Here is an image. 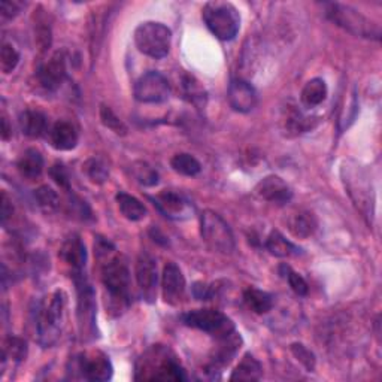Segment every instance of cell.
<instances>
[{"mask_svg":"<svg viewBox=\"0 0 382 382\" xmlns=\"http://www.w3.org/2000/svg\"><path fill=\"white\" fill-rule=\"evenodd\" d=\"M100 246H98L99 257H105L102 261V282L105 290L110 296L111 306L119 314L130 303V270L127 261L121 256L110 254V242L99 241Z\"/></svg>","mask_w":382,"mask_h":382,"instance_id":"1","label":"cell"},{"mask_svg":"<svg viewBox=\"0 0 382 382\" xmlns=\"http://www.w3.org/2000/svg\"><path fill=\"white\" fill-rule=\"evenodd\" d=\"M136 381H185L179 358L164 345H152L136 363Z\"/></svg>","mask_w":382,"mask_h":382,"instance_id":"2","label":"cell"},{"mask_svg":"<svg viewBox=\"0 0 382 382\" xmlns=\"http://www.w3.org/2000/svg\"><path fill=\"white\" fill-rule=\"evenodd\" d=\"M66 297L63 291H54L46 296L38 308L36 329H38L39 342L45 348L55 345L62 336L63 318H65Z\"/></svg>","mask_w":382,"mask_h":382,"instance_id":"3","label":"cell"},{"mask_svg":"<svg viewBox=\"0 0 382 382\" xmlns=\"http://www.w3.org/2000/svg\"><path fill=\"white\" fill-rule=\"evenodd\" d=\"M203 21L211 33L221 41H232L241 29V15L229 2H208L202 11Z\"/></svg>","mask_w":382,"mask_h":382,"instance_id":"4","label":"cell"},{"mask_svg":"<svg viewBox=\"0 0 382 382\" xmlns=\"http://www.w3.org/2000/svg\"><path fill=\"white\" fill-rule=\"evenodd\" d=\"M326 15L330 21L343 30L350 32L360 38L370 39H381V29L376 22L370 21L360 12L354 8L342 4H327L326 5Z\"/></svg>","mask_w":382,"mask_h":382,"instance_id":"5","label":"cell"},{"mask_svg":"<svg viewBox=\"0 0 382 382\" xmlns=\"http://www.w3.org/2000/svg\"><path fill=\"white\" fill-rule=\"evenodd\" d=\"M172 42V32L164 24L147 21L135 30V44L138 50L152 58H163L169 54Z\"/></svg>","mask_w":382,"mask_h":382,"instance_id":"6","label":"cell"},{"mask_svg":"<svg viewBox=\"0 0 382 382\" xmlns=\"http://www.w3.org/2000/svg\"><path fill=\"white\" fill-rule=\"evenodd\" d=\"M200 233L205 244L217 253L232 254L235 251L233 232L221 215L213 211H205L200 215Z\"/></svg>","mask_w":382,"mask_h":382,"instance_id":"7","label":"cell"},{"mask_svg":"<svg viewBox=\"0 0 382 382\" xmlns=\"http://www.w3.org/2000/svg\"><path fill=\"white\" fill-rule=\"evenodd\" d=\"M183 322L188 327L205 331L215 339L229 336L236 331L233 321L215 309H197L183 315Z\"/></svg>","mask_w":382,"mask_h":382,"instance_id":"8","label":"cell"},{"mask_svg":"<svg viewBox=\"0 0 382 382\" xmlns=\"http://www.w3.org/2000/svg\"><path fill=\"white\" fill-rule=\"evenodd\" d=\"M74 282L78 296V322L82 336H93L96 330V302L91 285L88 284L86 273H75Z\"/></svg>","mask_w":382,"mask_h":382,"instance_id":"9","label":"cell"},{"mask_svg":"<svg viewBox=\"0 0 382 382\" xmlns=\"http://www.w3.org/2000/svg\"><path fill=\"white\" fill-rule=\"evenodd\" d=\"M169 82L155 70L143 74L135 84V98L140 103H163L169 99Z\"/></svg>","mask_w":382,"mask_h":382,"instance_id":"10","label":"cell"},{"mask_svg":"<svg viewBox=\"0 0 382 382\" xmlns=\"http://www.w3.org/2000/svg\"><path fill=\"white\" fill-rule=\"evenodd\" d=\"M77 367L84 379L102 382L112 378V364L110 358L100 351L79 354L77 357Z\"/></svg>","mask_w":382,"mask_h":382,"instance_id":"11","label":"cell"},{"mask_svg":"<svg viewBox=\"0 0 382 382\" xmlns=\"http://www.w3.org/2000/svg\"><path fill=\"white\" fill-rule=\"evenodd\" d=\"M136 281L140 289L143 298L148 303H154L157 297V284H159V273H157V261L150 253H140L136 261Z\"/></svg>","mask_w":382,"mask_h":382,"instance_id":"12","label":"cell"},{"mask_svg":"<svg viewBox=\"0 0 382 382\" xmlns=\"http://www.w3.org/2000/svg\"><path fill=\"white\" fill-rule=\"evenodd\" d=\"M151 200L164 217L171 220H187L195 212L191 202L175 191H162L155 197H151Z\"/></svg>","mask_w":382,"mask_h":382,"instance_id":"13","label":"cell"},{"mask_svg":"<svg viewBox=\"0 0 382 382\" xmlns=\"http://www.w3.org/2000/svg\"><path fill=\"white\" fill-rule=\"evenodd\" d=\"M67 75L66 57L63 51H57L50 57L38 72V81L45 91H55L65 82Z\"/></svg>","mask_w":382,"mask_h":382,"instance_id":"14","label":"cell"},{"mask_svg":"<svg viewBox=\"0 0 382 382\" xmlns=\"http://www.w3.org/2000/svg\"><path fill=\"white\" fill-rule=\"evenodd\" d=\"M163 298L167 305L178 306L185 296V278L175 263H167L163 269L162 278Z\"/></svg>","mask_w":382,"mask_h":382,"instance_id":"15","label":"cell"},{"mask_svg":"<svg viewBox=\"0 0 382 382\" xmlns=\"http://www.w3.org/2000/svg\"><path fill=\"white\" fill-rule=\"evenodd\" d=\"M227 99H229V103L235 111L246 114L253 111L257 106L258 94L249 82L244 79H235L232 81L229 87Z\"/></svg>","mask_w":382,"mask_h":382,"instance_id":"16","label":"cell"},{"mask_svg":"<svg viewBox=\"0 0 382 382\" xmlns=\"http://www.w3.org/2000/svg\"><path fill=\"white\" fill-rule=\"evenodd\" d=\"M348 181V179H345ZM350 183V195L354 199L355 205L358 209L362 211L363 217L370 218L372 221L374 218V188L372 183H369V178L364 175L363 171L358 169V181L354 179V181Z\"/></svg>","mask_w":382,"mask_h":382,"instance_id":"17","label":"cell"},{"mask_svg":"<svg viewBox=\"0 0 382 382\" xmlns=\"http://www.w3.org/2000/svg\"><path fill=\"white\" fill-rule=\"evenodd\" d=\"M257 195L275 205H285L286 202H290L293 197V191L290 185L286 184L282 178L277 175L266 176L258 183Z\"/></svg>","mask_w":382,"mask_h":382,"instance_id":"18","label":"cell"},{"mask_svg":"<svg viewBox=\"0 0 382 382\" xmlns=\"http://www.w3.org/2000/svg\"><path fill=\"white\" fill-rule=\"evenodd\" d=\"M60 257L70 268L72 275L84 272L87 265V249L78 235H72L66 239L60 249Z\"/></svg>","mask_w":382,"mask_h":382,"instance_id":"19","label":"cell"},{"mask_svg":"<svg viewBox=\"0 0 382 382\" xmlns=\"http://www.w3.org/2000/svg\"><path fill=\"white\" fill-rule=\"evenodd\" d=\"M50 136L53 147L58 151H70L78 143V131L74 124L67 121H57L50 131Z\"/></svg>","mask_w":382,"mask_h":382,"instance_id":"20","label":"cell"},{"mask_svg":"<svg viewBox=\"0 0 382 382\" xmlns=\"http://www.w3.org/2000/svg\"><path fill=\"white\" fill-rule=\"evenodd\" d=\"M17 169L22 178L27 179L39 178L44 171L42 154L34 148L26 150L17 160Z\"/></svg>","mask_w":382,"mask_h":382,"instance_id":"21","label":"cell"},{"mask_svg":"<svg viewBox=\"0 0 382 382\" xmlns=\"http://www.w3.org/2000/svg\"><path fill=\"white\" fill-rule=\"evenodd\" d=\"M244 302L256 314H268L273 308V296L254 286H249L244 291Z\"/></svg>","mask_w":382,"mask_h":382,"instance_id":"22","label":"cell"},{"mask_svg":"<svg viewBox=\"0 0 382 382\" xmlns=\"http://www.w3.org/2000/svg\"><path fill=\"white\" fill-rule=\"evenodd\" d=\"M289 225L294 236L306 239L309 236H312L314 232L317 230V218L312 212L301 211L293 215L289 221Z\"/></svg>","mask_w":382,"mask_h":382,"instance_id":"23","label":"cell"},{"mask_svg":"<svg viewBox=\"0 0 382 382\" xmlns=\"http://www.w3.org/2000/svg\"><path fill=\"white\" fill-rule=\"evenodd\" d=\"M263 375V367L257 358L251 354H245L244 358L236 366L230 381H258Z\"/></svg>","mask_w":382,"mask_h":382,"instance_id":"24","label":"cell"},{"mask_svg":"<svg viewBox=\"0 0 382 382\" xmlns=\"http://www.w3.org/2000/svg\"><path fill=\"white\" fill-rule=\"evenodd\" d=\"M302 103L306 107H315L321 105L327 98V84L324 79L314 78L306 82L302 90Z\"/></svg>","mask_w":382,"mask_h":382,"instance_id":"25","label":"cell"},{"mask_svg":"<svg viewBox=\"0 0 382 382\" xmlns=\"http://www.w3.org/2000/svg\"><path fill=\"white\" fill-rule=\"evenodd\" d=\"M20 127L29 138H39L46 130V117L39 111H26L20 117Z\"/></svg>","mask_w":382,"mask_h":382,"instance_id":"26","label":"cell"},{"mask_svg":"<svg viewBox=\"0 0 382 382\" xmlns=\"http://www.w3.org/2000/svg\"><path fill=\"white\" fill-rule=\"evenodd\" d=\"M266 248L272 256L279 257V258H286V257L301 254V248H297L294 244L286 241V239L277 230L269 235L266 241Z\"/></svg>","mask_w":382,"mask_h":382,"instance_id":"27","label":"cell"},{"mask_svg":"<svg viewBox=\"0 0 382 382\" xmlns=\"http://www.w3.org/2000/svg\"><path fill=\"white\" fill-rule=\"evenodd\" d=\"M115 199H117L119 211H121V213L127 220L139 221L142 218H145L147 208L143 206L136 197L130 196L127 193H118Z\"/></svg>","mask_w":382,"mask_h":382,"instance_id":"28","label":"cell"},{"mask_svg":"<svg viewBox=\"0 0 382 382\" xmlns=\"http://www.w3.org/2000/svg\"><path fill=\"white\" fill-rule=\"evenodd\" d=\"M181 82H183L181 87H183L184 98L190 103H193L197 107L205 106V103H206V91L203 90V87L200 86V82L195 77H190V75H185Z\"/></svg>","mask_w":382,"mask_h":382,"instance_id":"29","label":"cell"},{"mask_svg":"<svg viewBox=\"0 0 382 382\" xmlns=\"http://www.w3.org/2000/svg\"><path fill=\"white\" fill-rule=\"evenodd\" d=\"M171 166L175 172L184 176H196L202 171L200 163L193 157V155L185 152L175 154L171 160Z\"/></svg>","mask_w":382,"mask_h":382,"instance_id":"30","label":"cell"},{"mask_svg":"<svg viewBox=\"0 0 382 382\" xmlns=\"http://www.w3.org/2000/svg\"><path fill=\"white\" fill-rule=\"evenodd\" d=\"M130 172L139 184L145 187L157 185L159 183V172L145 162H135L130 166Z\"/></svg>","mask_w":382,"mask_h":382,"instance_id":"31","label":"cell"},{"mask_svg":"<svg viewBox=\"0 0 382 382\" xmlns=\"http://www.w3.org/2000/svg\"><path fill=\"white\" fill-rule=\"evenodd\" d=\"M34 199H36V203H38L39 208L44 211V212H53L58 208V196L55 191L48 187V185H44L41 188H38L34 191Z\"/></svg>","mask_w":382,"mask_h":382,"instance_id":"32","label":"cell"},{"mask_svg":"<svg viewBox=\"0 0 382 382\" xmlns=\"http://www.w3.org/2000/svg\"><path fill=\"white\" fill-rule=\"evenodd\" d=\"M27 355V343L20 338L11 336L4 346V357H9L14 362H22Z\"/></svg>","mask_w":382,"mask_h":382,"instance_id":"33","label":"cell"},{"mask_svg":"<svg viewBox=\"0 0 382 382\" xmlns=\"http://www.w3.org/2000/svg\"><path fill=\"white\" fill-rule=\"evenodd\" d=\"M100 119L103 126L112 130L114 133L121 135V136L127 135V126L114 114V111L110 106H105V105L100 106Z\"/></svg>","mask_w":382,"mask_h":382,"instance_id":"34","label":"cell"},{"mask_svg":"<svg viewBox=\"0 0 382 382\" xmlns=\"http://www.w3.org/2000/svg\"><path fill=\"white\" fill-rule=\"evenodd\" d=\"M18 62L20 54L15 50V46L11 44H4L2 51H0V67H2L4 74H11V72L17 67Z\"/></svg>","mask_w":382,"mask_h":382,"instance_id":"35","label":"cell"},{"mask_svg":"<svg viewBox=\"0 0 382 382\" xmlns=\"http://www.w3.org/2000/svg\"><path fill=\"white\" fill-rule=\"evenodd\" d=\"M84 169H86L87 176L94 184H103L107 179V175H110L106 164L99 159H90L84 166Z\"/></svg>","mask_w":382,"mask_h":382,"instance_id":"36","label":"cell"},{"mask_svg":"<svg viewBox=\"0 0 382 382\" xmlns=\"http://www.w3.org/2000/svg\"><path fill=\"white\" fill-rule=\"evenodd\" d=\"M281 272H282V277L289 281V285L291 286V290L297 294V296H306L308 294V290L309 286L306 284V281L303 279V277H301L297 272H294L290 266L284 265L281 268Z\"/></svg>","mask_w":382,"mask_h":382,"instance_id":"37","label":"cell"},{"mask_svg":"<svg viewBox=\"0 0 382 382\" xmlns=\"http://www.w3.org/2000/svg\"><path fill=\"white\" fill-rule=\"evenodd\" d=\"M291 351L293 354L297 357V360L301 362L309 372H312V370L315 369V357L314 354L310 353L305 345L302 343H293L291 345Z\"/></svg>","mask_w":382,"mask_h":382,"instance_id":"38","label":"cell"},{"mask_svg":"<svg viewBox=\"0 0 382 382\" xmlns=\"http://www.w3.org/2000/svg\"><path fill=\"white\" fill-rule=\"evenodd\" d=\"M24 6L26 5L18 2V0H4V2H0V15L4 20H12L20 14Z\"/></svg>","mask_w":382,"mask_h":382,"instance_id":"39","label":"cell"},{"mask_svg":"<svg viewBox=\"0 0 382 382\" xmlns=\"http://www.w3.org/2000/svg\"><path fill=\"white\" fill-rule=\"evenodd\" d=\"M50 175L51 178L54 179V183L58 184L62 188L65 190H70V181H69V175H67V171L65 169L63 164H54L51 169H50Z\"/></svg>","mask_w":382,"mask_h":382,"instance_id":"40","label":"cell"},{"mask_svg":"<svg viewBox=\"0 0 382 382\" xmlns=\"http://www.w3.org/2000/svg\"><path fill=\"white\" fill-rule=\"evenodd\" d=\"M193 294L197 298V301H209V298L213 297L215 289L212 285L203 284V282H196L193 285Z\"/></svg>","mask_w":382,"mask_h":382,"instance_id":"41","label":"cell"},{"mask_svg":"<svg viewBox=\"0 0 382 382\" xmlns=\"http://www.w3.org/2000/svg\"><path fill=\"white\" fill-rule=\"evenodd\" d=\"M12 212H14V208H12V203L8 197V195L2 193V200H0V213H2V223L4 225H6L8 220L12 217Z\"/></svg>","mask_w":382,"mask_h":382,"instance_id":"42","label":"cell"},{"mask_svg":"<svg viewBox=\"0 0 382 382\" xmlns=\"http://www.w3.org/2000/svg\"><path fill=\"white\" fill-rule=\"evenodd\" d=\"M11 131H12V130H11L9 126H8V119L4 117V119H2V138H4L5 140L9 139Z\"/></svg>","mask_w":382,"mask_h":382,"instance_id":"43","label":"cell"}]
</instances>
